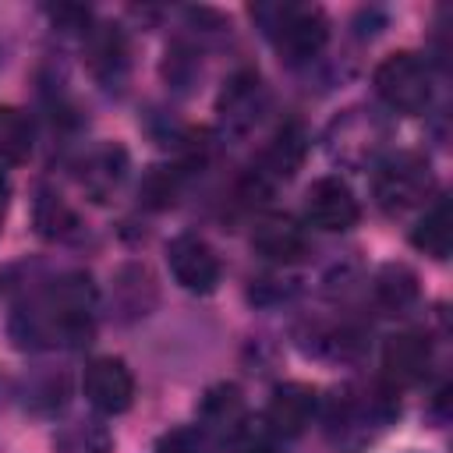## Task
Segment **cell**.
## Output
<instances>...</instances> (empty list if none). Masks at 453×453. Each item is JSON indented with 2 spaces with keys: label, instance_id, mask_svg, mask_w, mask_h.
Wrapping results in <instances>:
<instances>
[{
  "label": "cell",
  "instance_id": "cell-8",
  "mask_svg": "<svg viewBox=\"0 0 453 453\" xmlns=\"http://www.w3.org/2000/svg\"><path fill=\"white\" fill-rule=\"evenodd\" d=\"M198 428L209 435V442H237L248 432V407L241 389L230 382L212 386L198 403Z\"/></svg>",
  "mask_w": 453,
  "mask_h": 453
},
{
  "label": "cell",
  "instance_id": "cell-16",
  "mask_svg": "<svg viewBox=\"0 0 453 453\" xmlns=\"http://www.w3.org/2000/svg\"><path fill=\"white\" fill-rule=\"evenodd\" d=\"M375 297H379L382 308L403 311L407 304L418 301V276H414L407 265L389 262V265H382L379 276H375Z\"/></svg>",
  "mask_w": 453,
  "mask_h": 453
},
{
  "label": "cell",
  "instance_id": "cell-11",
  "mask_svg": "<svg viewBox=\"0 0 453 453\" xmlns=\"http://www.w3.org/2000/svg\"><path fill=\"white\" fill-rule=\"evenodd\" d=\"M88 67L106 88H120L127 78V42L117 25L88 28Z\"/></svg>",
  "mask_w": 453,
  "mask_h": 453
},
{
  "label": "cell",
  "instance_id": "cell-19",
  "mask_svg": "<svg viewBox=\"0 0 453 453\" xmlns=\"http://www.w3.org/2000/svg\"><path fill=\"white\" fill-rule=\"evenodd\" d=\"M156 453H212V442L202 428H173L159 435Z\"/></svg>",
  "mask_w": 453,
  "mask_h": 453
},
{
  "label": "cell",
  "instance_id": "cell-10",
  "mask_svg": "<svg viewBox=\"0 0 453 453\" xmlns=\"http://www.w3.org/2000/svg\"><path fill=\"white\" fill-rule=\"evenodd\" d=\"M382 368L393 386H414L432 368V347L421 333H396L382 347Z\"/></svg>",
  "mask_w": 453,
  "mask_h": 453
},
{
  "label": "cell",
  "instance_id": "cell-13",
  "mask_svg": "<svg viewBox=\"0 0 453 453\" xmlns=\"http://www.w3.org/2000/svg\"><path fill=\"white\" fill-rule=\"evenodd\" d=\"M251 244L265 258H273V262H297L308 251V237H304V230L290 216H265V219H258L255 234H251Z\"/></svg>",
  "mask_w": 453,
  "mask_h": 453
},
{
  "label": "cell",
  "instance_id": "cell-12",
  "mask_svg": "<svg viewBox=\"0 0 453 453\" xmlns=\"http://www.w3.org/2000/svg\"><path fill=\"white\" fill-rule=\"evenodd\" d=\"M315 414V389L304 386V382H283L273 389L269 396V425L280 432V435H301L308 428Z\"/></svg>",
  "mask_w": 453,
  "mask_h": 453
},
{
  "label": "cell",
  "instance_id": "cell-5",
  "mask_svg": "<svg viewBox=\"0 0 453 453\" xmlns=\"http://www.w3.org/2000/svg\"><path fill=\"white\" fill-rule=\"evenodd\" d=\"M166 262H170V273L173 280L191 290V294H212L216 283H219V258L216 251L195 237V234H180L166 244Z\"/></svg>",
  "mask_w": 453,
  "mask_h": 453
},
{
  "label": "cell",
  "instance_id": "cell-2",
  "mask_svg": "<svg viewBox=\"0 0 453 453\" xmlns=\"http://www.w3.org/2000/svg\"><path fill=\"white\" fill-rule=\"evenodd\" d=\"M372 188H375L379 209H386L389 216H400L418 202H425V195L432 191V166L414 152L389 156L386 163H379Z\"/></svg>",
  "mask_w": 453,
  "mask_h": 453
},
{
  "label": "cell",
  "instance_id": "cell-9",
  "mask_svg": "<svg viewBox=\"0 0 453 453\" xmlns=\"http://www.w3.org/2000/svg\"><path fill=\"white\" fill-rule=\"evenodd\" d=\"M85 396L103 414H124L134 400V379L120 357H96L85 368Z\"/></svg>",
  "mask_w": 453,
  "mask_h": 453
},
{
  "label": "cell",
  "instance_id": "cell-4",
  "mask_svg": "<svg viewBox=\"0 0 453 453\" xmlns=\"http://www.w3.org/2000/svg\"><path fill=\"white\" fill-rule=\"evenodd\" d=\"M262 110H265V88H262V78L255 71H237L226 81V88L219 92V103H216L219 127L230 138H244L258 124Z\"/></svg>",
  "mask_w": 453,
  "mask_h": 453
},
{
  "label": "cell",
  "instance_id": "cell-17",
  "mask_svg": "<svg viewBox=\"0 0 453 453\" xmlns=\"http://www.w3.org/2000/svg\"><path fill=\"white\" fill-rule=\"evenodd\" d=\"M32 152V120L18 106H0V159L21 163Z\"/></svg>",
  "mask_w": 453,
  "mask_h": 453
},
{
  "label": "cell",
  "instance_id": "cell-20",
  "mask_svg": "<svg viewBox=\"0 0 453 453\" xmlns=\"http://www.w3.org/2000/svg\"><path fill=\"white\" fill-rule=\"evenodd\" d=\"M173 191H177V184H173V173H166V170H156L149 177V184H145V195H149L152 205H170Z\"/></svg>",
  "mask_w": 453,
  "mask_h": 453
},
{
  "label": "cell",
  "instance_id": "cell-21",
  "mask_svg": "<svg viewBox=\"0 0 453 453\" xmlns=\"http://www.w3.org/2000/svg\"><path fill=\"white\" fill-rule=\"evenodd\" d=\"M237 453H280L273 442H248V446H241Z\"/></svg>",
  "mask_w": 453,
  "mask_h": 453
},
{
  "label": "cell",
  "instance_id": "cell-15",
  "mask_svg": "<svg viewBox=\"0 0 453 453\" xmlns=\"http://www.w3.org/2000/svg\"><path fill=\"white\" fill-rule=\"evenodd\" d=\"M414 248L432 255V258H446L449 248H453V209H449V198H439L414 226L411 234Z\"/></svg>",
  "mask_w": 453,
  "mask_h": 453
},
{
  "label": "cell",
  "instance_id": "cell-6",
  "mask_svg": "<svg viewBox=\"0 0 453 453\" xmlns=\"http://www.w3.org/2000/svg\"><path fill=\"white\" fill-rule=\"evenodd\" d=\"M304 216L326 234L350 230L357 223V198L340 177H319L304 195Z\"/></svg>",
  "mask_w": 453,
  "mask_h": 453
},
{
  "label": "cell",
  "instance_id": "cell-18",
  "mask_svg": "<svg viewBox=\"0 0 453 453\" xmlns=\"http://www.w3.org/2000/svg\"><path fill=\"white\" fill-rule=\"evenodd\" d=\"M35 223H39V234H42V237H64V234H71V226H74V212L64 205L60 195H53V191H39V202H35Z\"/></svg>",
  "mask_w": 453,
  "mask_h": 453
},
{
  "label": "cell",
  "instance_id": "cell-22",
  "mask_svg": "<svg viewBox=\"0 0 453 453\" xmlns=\"http://www.w3.org/2000/svg\"><path fill=\"white\" fill-rule=\"evenodd\" d=\"M4 209H7V177L0 173V219H4Z\"/></svg>",
  "mask_w": 453,
  "mask_h": 453
},
{
  "label": "cell",
  "instance_id": "cell-14",
  "mask_svg": "<svg viewBox=\"0 0 453 453\" xmlns=\"http://www.w3.org/2000/svg\"><path fill=\"white\" fill-rule=\"evenodd\" d=\"M124 173H127V152L120 145H99L81 166V184L96 202H106L120 188Z\"/></svg>",
  "mask_w": 453,
  "mask_h": 453
},
{
  "label": "cell",
  "instance_id": "cell-3",
  "mask_svg": "<svg viewBox=\"0 0 453 453\" xmlns=\"http://www.w3.org/2000/svg\"><path fill=\"white\" fill-rule=\"evenodd\" d=\"M375 92L386 106L400 113H421L432 99V78L421 57L414 53H393L375 67Z\"/></svg>",
  "mask_w": 453,
  "mask_h": 453
},
{
  "label": "cell",
  "instance_id": "cell-1",
  "mask_svg": "<svg viewBox=\"0 0 453 453\" xmlns=\"http://www.w3.org/2000/svg\"><path fill=\"white\" fill-rule=\"evenodd\" d=\"M255 18L265 25V35L280 46V53L294 64L311 60L329 39V25H326L319 7L280 4V7H258Z\"/></svg>",
  "mask_w": 453,
  "mask_h": 453
},
{
  "label": "cell",
  "instance_id": "cell-7",
  "mask_svg": "<svg viewBox=\"0 0 453 453\" xmlns=\"http://www.w3.org/2000/svg\"><path fill=\"white\" fill-rule=\"evenodd\" d=\"M304 159V131L297 124H283L269 149L262 152V163L248 173V195H269L273 184L294 177V170Z\"/></svg>",
  "mask_w": 453,
  "mask_h": 453
}]
</instances>
